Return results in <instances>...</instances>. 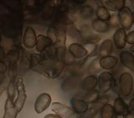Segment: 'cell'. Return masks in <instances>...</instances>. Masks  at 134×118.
I'll return each mask as SVG.
<instances>
[{"label": "cell", "instance_id": "obj_1", "mask_svg": "<svg viewBox=\"0 0 134 118\" xmlns=\"http://www.w3.org/2000/svg\"><path fill=\"white\" fill-rule=\"evenodd\" d=\"M133 77L128 72L122 73L119 77L120 90L125 96H129L133 91Z\"/></svg>", "mask_w": 134, "mask_h": 118}, {"label": "cell", "instance_id": "obj_2", "mask_svg": "<svg viewBox=\"0 0 134 118\" xmlns=\"http://www.w3.org/2000/svg\"><path fill=\"white\" fill-rule=\"evenodd\" d=\"M117 16H118L119 24H121V28L125 29V30L131 29L133 24L132 12L131 10V8L125 6L118 12Z\"/></svg>", "mask_w": 134, "mask_h": 118}, {"label": "cell", "instance_id": "obj_3", "mask_svg": "<svg viewBox=\"0 0 134 118\" xmlns=\"http://www.w3.org/2000/svg\"><path fill=\"white\" fill-rule=\"evenodd\" d=\"M114 84V76L109 71H104L100 74L98 77V86L99 91L102 93L111 90Z\"/></svg>", "mask_w": 134, "mask_h": 118}, {"label": "cell", "instance_id": "obj_4", "mask_svg": "<svg viewBox=\"0 0 134 118\" xmlns=\"http://www.w3.org/2000/svg\"><path fill=\"white\" fill-rule=\"evenodd\" d=\"M52 110L62 118H79V114L72 108L65 106L60 102H54L51 106Z\"/></svg>", "mask_w": 134, "mask_h": 118}, {"label": "cell", "instance_id": "obj_5", "mask_svg": "<svg viewBox=\"0 0 134 118\" xmlns=\"http://www.w3.org/2000/svg\"><path fill=\"white\" fill-rule=\"evenodd\" d=\"M51 103V97L47 93L40 94L35 102V109L37 113H41L47 109Z\"/></svg>", "mask_w": 134, "mask_h": 118}, {"label": "cell", "instance_id": "obj_6", "mask_svg": "<svg viewBox=\"0 0 134 118\" xmlns=\"http://www.w3.org/2000/svg\"><path fill=\"white\" fill-rule=\"evenodd\" d=\"M113 44L118 49H122L127 44V33L122 28L116 29L113 35Z\"/></svg>", "mask_w": 134, "mask_h": 118}, {"label": "cell", "instance_id": "obj_7", "mask_svg": "<svg viewBox=\"0 0 134 118\" xmlns=\"http://www.w3.org/2000/svg\"><path fill=\"white\" fill-rule=\"evenodd\" d=\"M69 51L75 59H84L88 56V52L86 48L78 43L71 44L69 47Z\"/></svg>", "mask_w": 134, "mask_h": 118}, {"label": "cell", "instance_id": "obj_8", "mask_svg": "<svg viewBox=\"0 0 134 118\" xmlns=\"http://www.w3.org/2000/svg\"><path fill=\"white\" fill-rule=\"evenodd\" d=\"M118 62V59L114 55H109L100 58L99 60V65L100 67L103 70H109L113 68H115Z\"/></svg>", "mask_w": 134, "mask_h": 118}, {"label": "cell", "instance_id": "obj_9", "mask_svg": "<svg viewBox=\"0 0 134 118\" xmlns=\"http://www.w3.org/2000/svg\"><path fill=\"white\" fill-rule=\"evenodd\" d=\"M120 60L126 68L134 71V55L129 51H121L120 53Z\"/></svg>", "mask_w": 134, "mask_h": 118}, {"label": "cell", "instance_id": "obj_10", "mask_svg": "<svg viewBox=\"0 0 134 118\" xmlns=\"http://www.w3.org/2000/svg\"><path fill=\"white\" fill-rule=\"evenodd\" d=\"M113 49V43L111 40H105L102 41V43L100 44L97 49V54L99 57H105L111 55Z\"/></svg>", "mask_w": 134, "mask_h": 118}, {"label": "cell", "instance_id": "obj_11", "mask_svg": "<svg viewBox=\"0 0 134 118\" xmlns=\"http://www.w3.org/2000/svg\"><path fill=\"white\" fill-rule=\"evenodd\" d=\"M70 102H71V105H72V109L76 113H78L79 115L86 112L88 109H89L88 103L85 102L84 100H82L81 98L74 97L71 99Z\"/></svg>", "mask_w": 134, "mask_h": 118}, {"label": "cell", "instance_id": "obj_12", "mask_svg": "<svg viewBox=\"0 0 134 118\" xmlns=\"http://www.w3.org/2000/svg\"><path fill=\"white\" fill-rule=\"evenodd\" d=\"M98 85V78L94 75L86 76L81 82V88L86 91H93Z\"/></svg>", "mask_w": 134, "mask_h": 118}, {"label": "cell", "instance_id": "obj_13", "mask_svg": "<svg viewBox=\"0 0 134 118\" xmlns=\"http://www.w3.org/2000/svg\"><path fill=\"white\" fill-rule=\"evenodd\" d=\"M112 106H113V108H114L115 113L116 115L124 116L125 114H127L129 111L128 106L126 104L124 100L121 97H117L114 100Z\"/></svg>", "mask_w": 134, "mask_h": 118}, {"label": "cell", "instance_id": "obj_14", "mask_svg": "<svg viewBox=\"0 0 134 118\" xmlns=\"http://www.w3.org/2000/svg\"><path fill=\"white\" fill-rule=\"evenodd\" d=\"M91 28L94 31L100 33H107L110 30V27H109L107 22H105V21L100 20L97 19H94L91 22Z\"/></svg>", "mask_w": 134, "mask_h": 118}, {"label": "cell", "instance_id": "obj_15", "mask_svg": "<svg viewBox=\"0 0 134 118\" xmlns=\"http://www.w3.org/2000/svg\"><path fill=\"white\" fill-rule=\"evenodd\" d=\"M17 90L19 91V96L18 99H17V102H16V107L18 111L23 107L24 106V102L25 100V94H24V84L23 81L21 79H19L18 81V84H17Z\"/></svg>", "mask_w": 134, "mask_h": 118}, {"label": "cell", "instance_id": "obj_16", "mask_svg": "<svg viewBox=\"0 0 134 118\" xmlns=\"http://www.w3.org/2000/svg\"><path fill=\"white\" fill-rule=\"evenodd\" d=\"M105 7L108 10L111 11H120L121 8L125 7L126 1L125 0H108L105 1Z\"/></svg>", "mask_w": 134, "mask_h": 118}, {"label": "cell", "instance_id": "obj_17", "mask_svg": "<svg viewBox=\"0 0 134 118\" xmlns=\"http://www.w3.org/2000/svg\"><path fill=\"white\" fill-rule=\"evenodd\" d=\"M96 15L97 17V18H96L97 19L105 21V22L108 21L111 17L110 11H109L104 5H100L97 7V8H96Z\"/></svg>", "mask_w": 134, "mask_h": 118}, {"label": "cell", "instance_id": "obj_18", "mask_svg": "<svg viewBox=\"0 0 134 118\" xmlns=\"http://www.w3.org/2000/svg\"><path fill=\"white\" fill-rule=\"evenodd\" d=\"M99 98H100L99 92L95 91V90L86 91L85 93V95H83L82 97H81V99L85 100V102H86L88 104L96 102L99 100Z\"/></svg>", "mask_w": 134, "mask_h": 118}, {"label": "cell", "instance_id": "obj_19", "mask_svg": "<svg viewBox=\"0 0 134 118\" xmlns=\"http://www.w3.org/2000/svg\"><path fill=\"white\" fill-rule=\"evenodd\" d=\"M115 114L114 108L110 104H104L100 109V118H113Z\"/></svg>", "mask_w": 134, "mask_h": 118}, {"label": "cell", "instance_id": "obj_20", "mask_svg": "<svg viewBox=\"0 0 134 118\" xmlns=\"http://www.w3.org/2000/svg\"><path fill=\"white\" fill-rule=\"evenodd\" d=\"M97 112H98L97 109H96L94 107H91L86 112L82 113V114H80L79 118H93L96 116Z\"/></svg>", "mask_w": 134, "mask_h": 118}, {"label": "cell", "instance_id": "obj_21", "mask_svg": "<svg viewBox=\"0 0 134 118\" xmlns=\"http://www.w3.org/2000/svg\"><path fill=\"white\" fill-rule=\"evenodd\" d=\"M107 24L109 25V27L111 28H117L118 27V24H119V20H118V16L116 14H112L111 15L110 19L107 21Z\"/></svg>", "mask_w": 134, "mask_h": 118}, {"label": "cell", "instance_id": "obj_22", "mask_svg": "<svg viewBox=\"0 0 134 118\" xmlns=\"http://www.w3.org/2000/svg\"><path fill=\"white\" fill-rule=\"evenodd\" d=\"M93 12H94L93 8L89 5H86L81 8V14L84 18H89V17L92 16Z\"/></svg>", "mask_w": 134, "mask_h": 118}, {"label": "cell", "instance_id": "obj_23", "mask_svg": "<svg viewBox=\"0 0 134 118\" xmlns=\"http://www.w3.org/2000/svg\"><path fill=\"white\" fill-rule=\"evenodd\" d=\"M127 44L130 45L134 44V30L127 33Z\"/></svg>", "mask_w": 134, "mask_h": 118}, {"label": "cell", "instance_id": "obj_24", "mask_svg": "<svg viewBox=\"0 0 134 118\" xmlns=\"http://www.w3.org/2000/svg\"><path fill=\"white\" fill-rule=\"evenodd\" d=\"M123 118H134V110H130L127 114L124 115Z\"/></svg>", "mask_w": 134, "mask_h": 118}, {"label": "cell", "instance_id": "obj_25", "mask_svg": "<svg viewBox=\"0 0 134 118\" xmlns=\"http://www.w3.org/2000/svg\"><path fill=\"white\" fill-rule=\"evenodd\" d=\"M44 118H62L57 114H48L44 116Z\"/></svg>", "mask_w": 134, "mask_h": 118}, {"label": "cell", "instance_id": "obj_26", "mask_svg": "<svg viewBox=\"0 0 134 118\" xmlns=\"http://www.w3.org/2000/svg\"><path fill=\"white\" fill-rule=\"evenodd\" d=\"M128 108L130 110H134V98L130 100L129 105H128Z\"/></svg>", "mask_w": 134, "mask_h": 118}, {"label": "cell", "instance_id": "obj_27", "mask_svg": "<svg viewBox=\"0 0 134 118\" xmlns=\"http://www.w3.org/2000/svg\"><path fill=\"white\" fill-rule=\"evenodd\" d=\"M123 117H124V116H122V115H116V116H114L113 118H123Z\"/></svg>", "mask_w": 134, "mask_h": 118}, {"label": "cell", "instance_id": "obj_28", "mask_svg": "<svg viewBox=\"0 0 134 118\" xmlns=\"http://www.w3.org/2000/svg\"><path fill=\"white\" fill-rule=\"evenodd\" d=\"M130 50H132V52L134 53V44L131 45V47H130Z\"/></svg>", "mask_w": 134, "mask_h": 118}, {"label": "cell", "instance_id": "obj_29", "mask_svg": "<svg viewBox=\"0 0 134 118\" xmlns=\"http://www.w3.org/2000/svg\"><path fill=\"white\" fill-rule=\"evenodd\" d=\"M132 18H133V24H134V10L132 12Z\"/></svg>", "mask_w": 134, "mask_h": 118}]
</instances>
